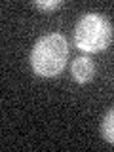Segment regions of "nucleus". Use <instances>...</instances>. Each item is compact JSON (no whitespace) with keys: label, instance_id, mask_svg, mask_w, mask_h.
<instances>
[{"label":"nucleus","instance_id":"f257e3e1","mask_svg":"<svg viewBox=\"0 0 114 152\" xmlns=\"http://www.w3.org/2000/svg\"><path fill=\"white\" fill-rule=\"evenodd\" d=\"M69 61V40L61 32L40 36L31 51V69L40 78H55Z\"/></svg>","mask_w":114,"mask_h":152},{"label":"nucleus","instance_id":"f03ea898","mask_svg":"<svg viewBox=\"0 0 114 152\" xmlns=\"http://www.w3.org/2000/svg\"><path fill=\"white\" fill-rule=\"evenodd\" d=\"M114 27L103 13L89 12L78 19L74 27V46L86 53H99L110 46Z\"/></svg>","mask_w":114,"mask_h":152},{"label":"nucleus","instance_id":"7ed1b4c3","mask_svg":"<svg viewBox=\"0 0 114 152\" xmlns=\"http://www.w3.org/2000/svg\"><path fill=\"white\" fill-rule=\"evenodd\" d=\"M70 74H72V80L78 84H88L93 80L95 76V63L91 57L88 55H80L70 63Z\"/></svg>","mask_w":114,"mask_h":152},{"label":"nucleus","instance_id":"20e7f679","mask_svg":"<svg viewBox=\"0 0 114 152\" xmlns=\"http://www.w3.org/2000/svg\"><path fill=\"white\" fill-rule=\"evenodd\" d=\"M101 137L107 142L114 145V108L104 114V118L101 122Z\"/></svg>","mask_w":114,"mask_h":152},{"label":"nucleus","instance_id":"39448f33","mask_svg":"<svg viewBox=\"0 0 114 152\" xmlns=\"http://www.w3.org/2000/svg\"><path fill=\"white\" fill-rule=\"evenodd\" d=\"M32 6L36 10H42V12H55L63 6V0H34Z\"/></svg>","mask_w":114,"mask_h":152}]
</instances>
